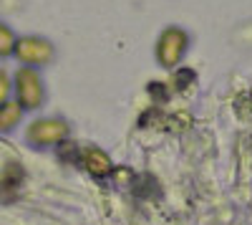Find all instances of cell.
I'll return each instance as SVG.
<instances>
[{
  "instance_id": "obj_2",
  "label": "cell",
  "mask_w": 252,
  "mask_h": 225,
  "mask_svg": "<svg viewBox=\"0 0 252 225\" xmlns=\"http://www.w3.org/2000/svg\"><path fill=\"white\" fill-rule=\"evenodd\" d=\"M13 53L18 56V61H23L28 66H46L53 61L56 51L53 43L40 36H26V38H15V48Z\"/></svg>"
},
{
  "instance_id": "obj_9",
  "label": "cell",
  "mask_w": 252,
  "mask_h": 225,
  "mask_svg": "<svg viewBox=\"0 0 252 225\" xmlns=\"http://www.w3.org/2000/svg\"><path fill=\"white\" fill-rule=\"evenodd\" d=\"M8 94H10V78L5 71H0V104L8 101Z\"/></svg>"
},
{
  "instance_id": "obj_5",
  "label": "cell",
  "mask_w": 252,
  "mask_h": 225,
  "mask_svg": "<svg viewBox=\"0 0 252 225\" xmlns=\"http://www.w3.org/2000/svg\"><path fill=\"white\" fill-rule=\"evenodd\" d=\"M81 159H83V167H86L96 180H103V177H109V175L114 172V165H111L109 154L101 152V150H96V147H89L86 152L81 154Z\"/></svg>"
},
{
  "instance_id": "obj_8",
  "label": "cell",
  "mask_w": 252,
  "mask_h": 225,
  "mask_svg": "<svg viewBox=\"0 0 252 225\" xmlns=\"http://www.w3.org/2000/svg\"><path fill=\"white\" fill-rule=\"evenodd\" d=\"M58 154L63 159H71V162H81V152L78 147L73 145V142H61V147H58Z\"/></svg>"
},
{
  "instance_id": "obj_7",
  "label": "cell",
  "mask_w": 252,
  "mask_h": 225,
  "mask_svg": "<svg viewBox=\"0 0 252 225\" xmlns=\"http://www.w3.org/2000/svg\"><path fill=\"white\" fill-rule=\"evenodd\" d=\"M13 48H15V36H13V31H10L5 23H0V58L10 56Z\"/></svg>"
},
{
  "instance_id": "obj_6",
  "label": "cell",
  "mask_w": 252,
  "mask_h": 225,
  "mask_svg": "<svg viewBox=\"0 0 252 225\" xmlns=\"http://www.w3.org/2000/svg\"><path fill=\"white\" fill-rule=\"evenodd\" d=\"M20 114H23V109H20L18 101H5V104H0V132L13 129L20 121Z\"/></svg>"
},
{
  "instance_id": "obj_4",
  "label": "cell",
  "mask_w": 252,
  "mask_h": 225,
  "mask_svg": "<svg viewBox=\"0 0 252 225\" xmlns=\"http://www.w3.org/2000/svg\"><path fill=\"white\" fill-rule=\"evenodd\" d=\"M68 137V124L61 119H38L28 127V142L33 145H56Z\"/></svg>"
},
{
  "instance_id": "obj_1",
  "label": "cell",
  "mask_w": 252,
  "mask_h": 225,
  "mask_svg": "<svg viewBox=\"0 0 252 225\" xmlns=\"http://www.w3.org/2000/svg\"><path fill=\"white\" fill-rule=\"evenodd\" d=\"M187 46H189V36L182 28L177 26L166 28L157 40V61L164 69H174L182 61V56L187 53Z\"/></svg>"
},
{
  "instance_id": "obj_3",
  "label": "cell",
  "mask_w": 252,
  "mask_h": 225,
  "mask_svg": "<svg viewBox=\"0 0 252 225\" xmlns=\"http://www.w3.org/2000/svg\"><path fill=\"white\" fill-rule=\"evenodd\" d=\"M15 91H18V104L20 109H35L43 101V84L40 76L35 74V69L23 66L15 74Z\"/></svg>"
}]
</instances>
